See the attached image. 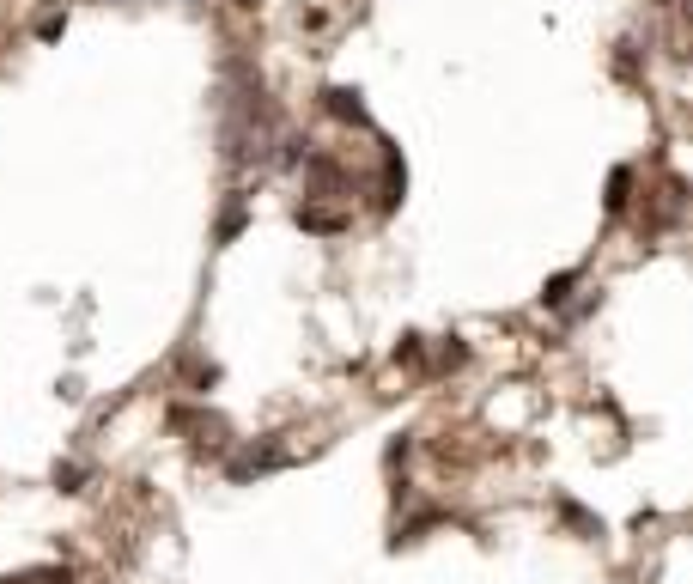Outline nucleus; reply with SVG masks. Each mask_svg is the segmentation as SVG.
Wrapping results in <instances>:
<instances>
[{"label":"nucleus","instance_id":"nucleus-1","mask_svg":"<svg viewBox=\"0 0 693 584\" xmlns=\"http://www.w3.org/2000/svg\"><path fill=\"white\" fill-rule=\"evenodd\" d=\"M323 98H329V110H335V116H347V122H365V104H359V92L335 86V92H323Z\"/></svg>","mask_w":693,"mask_h":584},{"label":"nucleus","instance_id":"nucleus-2","mask_svg":"<svg viewBox=\"0 0 693 584\" xmlns=\"http://www.w3.org/2000/svg\"><path fill=\"white\" fill-rule=\"evenodd\" d=\"M627 183H633V171H614L608 177V207H627Z\"/></svg>","mask_w":693,"mask_h":584}]
</instances>
